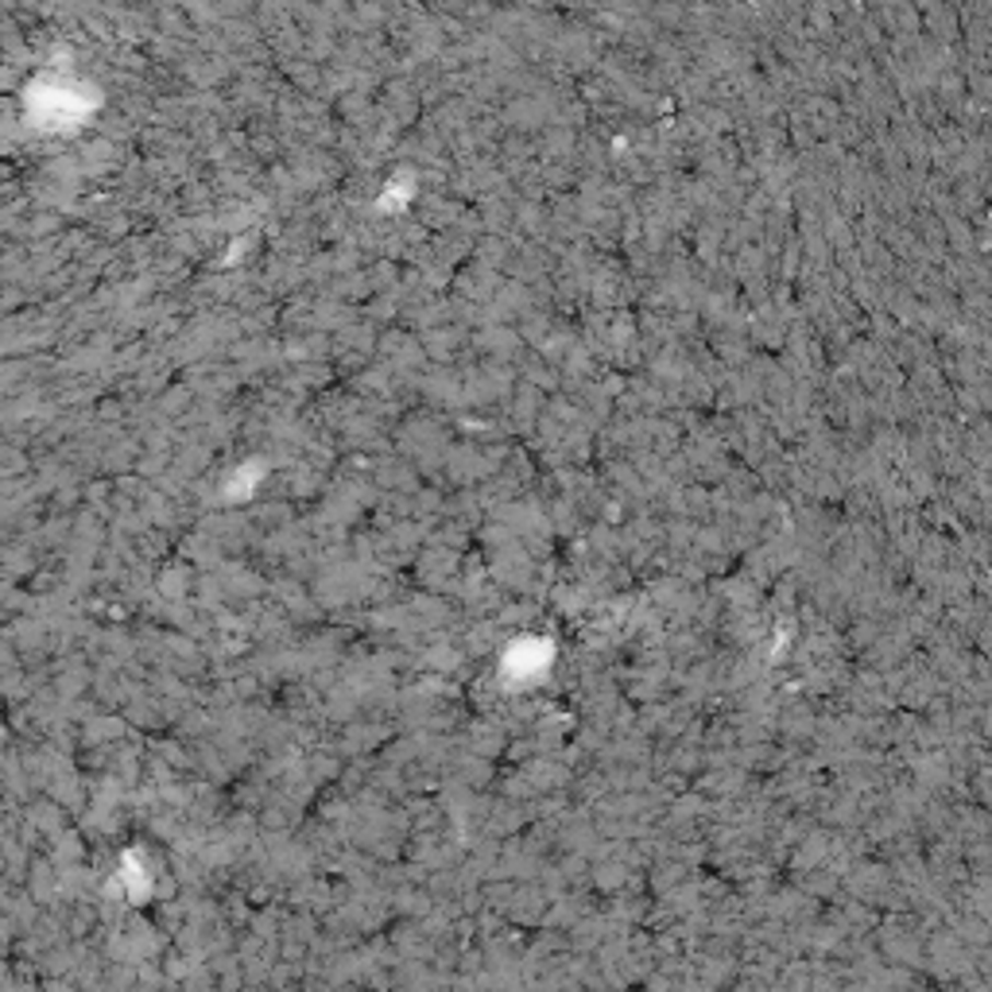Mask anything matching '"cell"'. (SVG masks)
Listing matches in <instances>:
<instances>
[]
</instances>
